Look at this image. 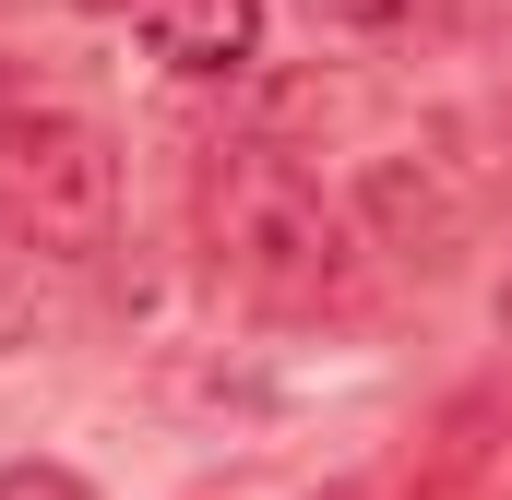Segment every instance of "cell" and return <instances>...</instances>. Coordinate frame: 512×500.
Segmentation results:
<instances>
[{
  "instance_id": "obj_1",
  "label": "cell",
  "mask_w": 512,
  "mask_h": 500,
  "mask_svg": "<svg viewBox=\"0 0 512 500\" xmlns=\"http://www.w3.org/2000/svg\"><path fill=\"white\" fill-rule=\"evenodd\" d=\"M203 250H215V274L239 298H262V310H322L346 286V215L274 143H227L203 167Z\"/></svg>"
},
{
  "instance_id": "obj_2",
  "label": "cell",
  "mask_w": 512,
  "mask_h": 500,
  "mask_svg": "<svg viewBox=\"0 0 512 500\" xmlns=\"http://www.w3.org/2000/svg\"><path fill=\"white\" fill-rule=\"evenodd\" d=\"M120 227V155L72 108H0V239L36 262H96Z\"/></svg>"
},
{
  "instance_id": "obj_3",
  "label": "cell",
  "mask_w": 512,
  "mask_h": 500,
  "mask_svg": "<svg viewBox=\"0 0 512 500\" xmlns=\"http://www.w3.org/2000/svg\"><path fill=\"white\" fill-rule=\"evenodd\" d=\"M358 215L382 227V250L441 262V250L477 227V179H453V155H382V167L358 179Z\"/></svg>"
},
{
  "instance_id": "obj_4",
  "label": "cell",
  "mask_w": 512,
  "mask_h": 500,
  "mask_svg": "<svg viewBox=\"0 0 512 500\" xmlns=\"http://www.w3.org/2000/svg\"><path fill=\"white\" fill-rule=\"evenodd\" d=\"M131 24H143V48H155L167 72H191V84H227V72L262 60V0H143Z\"/></svg>"
},
{
  "instance_id": "obj_5",
  "label": "cell",
  "mask_w": 512,
  "mask_h": 500,
  "mask_svg": "<svg viewBox=\"0 0 512 500\" xmlns=\"http://www.w3.org/2000/svg\"><path fill=\"white\" fill-rule=\"evenodd\" d=\"M36 334H60V298H48V262L0 239V358H24Z\"/></svg>"
},
{
  "instance_id": "obj_6",
  "label": "cell",
  "mask_w": 512,
  "mask_h": 500,
  "mask_svg": "<svg viewBox=\"0 0 512 500\" xmlns=\"http://www.w3.org/2000/svg\"><path fill=\"white\" fill-rule=\"evenodd\" d=\"M0 500H96V489H84L72 465H36V453H24V465H0Z\"/></svg>"
},
{
  "instance_id": "obj_7",
  "label": "cell",
  "mask_w": 512,
  "mask_h": 500,
  "mask_svg": "<svg viewBox=\"0 0 512 500\" xmlns=\"http://www.w3.org/2000/svg\"><path fill=\"white\" fill-rule=\"evenodd\" d=\"M310 12H322V24H405L417 0H310Z\"/></svg>"
},
{
  "instance_id": "obj_8",
  "label": "cell",
  "mask_w": 512,
  "mask_h": 500,
  "mask_svg": "<svg viewBox=\"0 0 512 500\" xmlns=\"http://www.w3.org/2000/svg\"><path fill=\"white\" fill-rule=\"evenodd\" d=\"M72 12H143V0H72Z\"/></svg>"
},
{
  "instance_id": "obj_9",
  "label": "cell",
  "mask_w": 512,
  "mask_h": 500,
  "mask_svg": "<svg viewBox=\"0 0 512 500\" xmlns=\"http://www.w3.org/2000/svg\"><path fill=\"white\" fill-rule=\"evenodd\" d=\"M501 346H512V286H501Z\"/></svg>"
}]
</instances>
